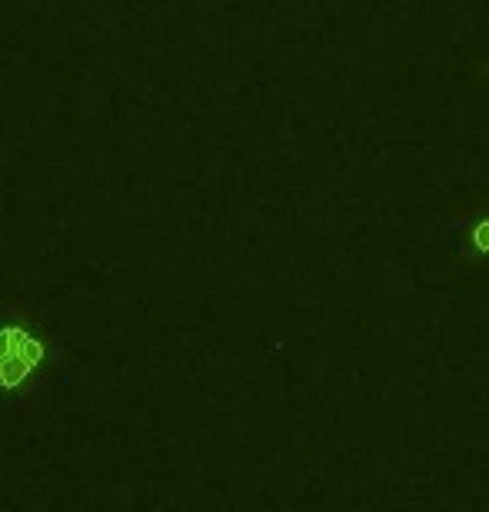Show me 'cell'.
I'll return each mask as SVG.
<instances>
[{
    "mask_svg": "<svg viewBox=\"0 0 489 512\" xmlns=\"http://www.w3.org/2000/svg\"><path fill=\"white\" fill-rule=\"evenodd\" d=\"M64 360V340L34 306H0V403L20 406L44 393Z\"/></svg>",
    "mask_w": 489,
    "mask_h": 512,
    "instance_id": "1",
    "label": "cell"
},
{
    "mask_svg": "<svg viewBox=\"0 0 489 512\" xmlns=\"http://www.w3.org/2000/svg\"><path fill=\"white\" fill-rule=\"evenodd\" d=\"M476 240H480V247H483V250H489V227H486V223H483L480 230H476Z\"/></svg>",
    "mask_w": 489,
    "mask_h": 512,
    "instance_id": "2",
    "label": "cell"
}]
</instances>
